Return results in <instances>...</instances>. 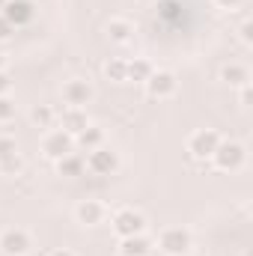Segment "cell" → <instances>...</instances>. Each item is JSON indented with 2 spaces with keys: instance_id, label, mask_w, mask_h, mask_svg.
I'll list each match as a JSON object with an SVG mask.
<instances>
[{
  "instance_id": "cell-1",
  "label": "cell",
  "mask_w": 253,
  "mask_h": 256,
  "mask_svg": "<svg viewBox=\"0 0 253 256\" xmlns=\"http://www.w3.org/2000/svg\"><path fill=\"white\" fill-rule=\"evenodd\" d=\"M143 226H146V220H143V214H140V212H134V208H120V212L114 214V230H116V236H120V238L140 236V232H143Z\"/></svg>"
},
{
  "instance_id": "cell-2",
  "label": "cell",
  "mask_w": 253,
  "mask_h": 256,
  "mask_svg": "<svg viewBox=\"0 0 253 256\" xmlns=\"http://www.w3.org/2000/svg\"><path fill=\"white\" fill-rule=\"evenodd\" d=\"M158 248H161L167 256H185L188 248H190V236L185 232V230H179V226L164 230L161 238H158Z\"/></svg>"
},
{
  "instance_id": "cell-3",
  "label": "cell",
  "mask_w": 253,
  "mask_h": 256,
  "mask_svg": "<svg viewBox=\"0 0 253 256\" xmlns=\"http://www.w3.org/2000/svg\"><path fill=\"white\" fill-rule=\"evenodd\" d=\"M72 146H74V137L66 134L63 128H60V131H51V134L42 140V152H45L48 158H54V161L66 158V155L72 152Z\"/></svg>"
},
{
  "instance_id": "cell-4",
  "label": "cell",
  "mask_w": 253,
  "mask_h": 256,
  "mask_svg": "<svg viewBox=\"0 0 253 256\" xmlns=\"http://www.w3.org/2000/svg\"><path fill=\"white\" fill-rule=\"evenodd\" d=\"M86 167L96 173V176H110L116 167H120V158H116V152H110V149H92L90 152V158H86Z\"/></svg>"
},
{
  "instance_id": "cell-5",
  "label": "cell",
  "mask_w": 253,
  "mask_h": 256,
  "mask_svg": "<svg viewBox=\"0 0 253 256\" xmlns=\"http://www.w3.org/2000/svg\"><path fill=\"white\" fill-rule=\"evenodd\" d=\"M218 143H220V137L214 131H196L188 140V152L194 158H212L214 149H218Z\"/></svg>"
},
{
  "instance_id": "cell-6",
  "label": "cell",
  "mask_w": 253,
  "mask_h": 256,
  "mask_svg": "<svg viewBox=\"0 0 253 256\" xmlns=\"http://www.w3.org/2000/svg\"><path fill=\"white\" fill-rule=\"evenodd\" d=\"M0 250L6 256H24L30 250V236L24 230H6L0 236Z\"/></svg>"
},
{
  "instance_id": "cell-7",
  "label": "cell",
  "mask_w": 253,
  "mask_h": 256,
  "mask_svg": "<svg viewBox=\"0 0 253 256\" xmlns=\"http://www.w3.org/2000/svg\"><path fill=\"white\" fill-rule=\"evenodd\" d=\"M212 158L218 161L220 170H236V167L244 161V149H242L238 143H218V149H214Z\"/></svg>"
},
{
  "instance_id": "cell-8",
  "label": "cell",
  "mask_w": 253,
  "mask_h": 256,
  "mask_svg": "<svg viewBox=\"0 0 253 256\" xmlns=\"http://www.w3.org/2000/svg\"><path fill=\"white\" fill-rule=\"evenodd\" d=\"M0 15H3L12 27H24V24L33 18V3H30V0H9Z\"/></svg>"
},
{
  "instance_id": "cell-9",
  "label": "cell",
  "mask_w": 253,
  "mask_h": 256,
  "mask_svg": "<svg viewBox=\"0 0 253 256\" xmlns=\"http://www.w3.org/2000/svg\"><path fill=\"white\" fill-rule=\"evenodd\" d=\"M92 98V86L86 80H68L63 86V102L68 108H84Z\"/></svg>"
},
{
  "instance_id": "cell-10",
  "label": "cell",
  "mask_w": 253,
  "mask_h": 256,
  "mask_svg": "<svg viewBox=\"0 0 253 256\" xmlns=\"http://www.w3.org/2000/svg\"><path fill=\"white\" fill-rule=\"evenodd\" d=\"M146 86H149V92L155 98H167V96L176 92V78L170 72H152L149 80H146Z\"/></svg>"
},
{
  "instance_id": "cell-11",
  "label": "cell",
  "mask_w": 253,
  "mask_h": 256,
  "mask_svg": "<svg viewBox=\"0 0 253 256\" xmlns=\"http://www.w3.org/2000/svg\"><path fill=\"white\" fill-rule=\"evenodd\" d=\"M152 254V242L140 232V236H128L120 244V256H149Z\"/></svg>"
},
{
  "instance_id": "cell-12",
  "label": "cell",
  "mask_w": 253,
  "mask_h": 256,
  "mask_svg": "<svg viewBox=\"0 0 253 256\" xmlns=\"http://www.w3.org/2000/svg\"><path fill=\"white\" fill-rule=\"evenodd\" d=\"M78 220L80 224H86V226H92V224H102V218H104V206L102 202H96V200H84L80 206H78Z\"/></svg>"
},
{
  "instance_id": "cell-13",
  "label": "cell",
  "mask_w": 253,
  "mask_h": 256,
  "mask_svg": "<svg viewBox=\"0 0 253 256\" xmlns=\"http://www.w3.org/2000/svg\"><path fill=\"white\" fill-rule=\"evenodd\" d=\"M84 128H86V116H84V110H80V108H68V110L63 114V131L66 134H72V137H78Z\"/></svg>"
},
{
  "instance_id": "cell-14",
  "label": "cell",
  "mask_w": 253,
  "mask_h": 256,
  "mask_svg": "<svg viewBox=\"0 0 253 256\" xmlns=\"http://www.w3.org/2000/svg\"><path fill=\"white\" fill-rule=\"evenodd\" d=\"M102 140H104V131L98 126H86L80 134H78V143L86 149V152H92V149H98L102 146Z\"/></svg>"
},
{
  "instance_id": "cell-15",
  "label": "cell",
  "mask_w": 253,
  "mask_h": 256,
  "mask_svg": "<svg viewBox=\"0 0 253 256\" xmlns=\"http://www.w3.org/2000/svg\"><path fill=\"white\" fill-rule=\"evenodd\" d=\"M126 72H128V80H143V84H146V80H149V74H152L155 68L146 63V60H131Z\"/></svg>"
},
{
  "instance_id": "cell-16",
  "label": "cell",
  "mask_w": 253,
  "mask_h": 256,
  "mask_svg": "<svg viewBox=\"0 0 253 256\" xmlns=\"http://www.w3.org/2000/svg\"><path fill=\"white\" fill-rule=\"evenodd\" d=\"M57 170H60V176H78L80 170H84V161L78 158V155H66V158H60L57 161Z\"/></svg>"
},
{
  "instance_id": "cell-17",
  "label": "cell",
  "mask_w": 253,
  "mask_h": 256,
  "mask_svg": "<svg viewBox=\"0 0 253 256\" xmlns=\"http://www.w3.org/2000/svg\"><path fill=\"white\" fill-rule=\"evenodd\" d=\"M108 36H110L114 42H126L128 36H131V24L122 21V18H114V21L108 24Z\"/></svg>"
},
{
  "instance_id": "cell-18",
  "label": "cell",
  "mask_w": 253,
  "mask_h": 256,
  "mask_svg": "<svg viewBox=\"0 0 253 256\" xmlns=\"http://www.w3.org/2000/svg\"><path fill=\"white\" fill-rule=\"evenodd\" d=\"M30 120H33V126L48 128L51 122H54V110H51L48 104H39V108H33V110H30Z\"/></svg>"
},
{
  "instance_id": "cell-19",
  "label": "cell",
  "mask_w": 253,
  "mask_h": 256,
  "mask_svg": "<svg viewBox=\"0 0 253 256\" xmlns=\"http://www.w3.org/2000/svg\"><path fill=\"white\" fill-rule=\"evenodd\" d=\"M128 63H122V60H110V63L104 66V74L110 78V80H128Z\"/></svg>"
},
{
  "instance_id": "cell-20",
  "label": "cell",
  "mask_w": 253,
  "mask_h": 256,
  "mask_svg": "<svg viewBox=\"0 0 253 256\" xmlns=\"http://www.w3.org/2000/svg\"><path fill=\"white\" fill-rule=\"evenodd\" d=\"M224 80H230V84H248V68H242V66H226L224 68Z\"/></svg>"
},
{
  "instance_id": "cell-21",
  "label": "cell",
  "mask_w": 253,
  "mask_h": 256,
  "mask_svg": "<svg viewBox=\"0 0 253 256\" xmlns=\"http://www.w3.org/2000/svg\"><path fill=\"white\" fill-rule=\"evenodd\" d=\"M12 116H15V102L9 96H0V122H6Z\"/></svg>"
},
{
  "instance_id": "cell-22",
  "label": "cell",
  "mask_w": 253,
  "mask_h": 256,
  "mask_svg": "<svg viewBox=\"0 0 253 256\" xmlns=\"http://www.w3.org/2000/svg\"><path fill=\"white\" fill-rule=\"evenodd\" d=\"M15 140L12 137H0V161H6V158H15Z\"/></svg>"
},
{
  "instance_id": "cell-23",
  "label": "cell",
  "mask_w": 253,
  "mask_h": 256,
  "mask_svg": "<svg viewBox=\"0 0 253 256\" xmlns=\"http://www.w3.org/2000/svg\"><path fill=\"white\" fill-rule=\"evenodd\" d=\"M21 170V161H18V155L15 158H6V161H0V173H18Z\"/></svg>"
},
{
  "instance_id": "cell-24",
  "label": "cell",
  "mask_w": 253,
  "mask_h": 256,
  "mask_svg": "<svg viewBox=\"0 0 253 256\" xmlns=\"http://www.w3.org/2000/svg\"><path fill=\"white\" fill-rule=\"evenodd\" d=\"M12 33H15V27H12V24H9V21L0 15V39H9Z\"/></svg>"
},
{
  "instance_id": "cell-25",
  "label": "cell",
  "mask_w": 253,
  "mask_h": 256,
  "mask_svg": "<svg viewBox=\"0 0 253 256\" xmlns=\"http://www.w3.org/2000/svg\"><path fill=\"white\" fill-rule=\"evenodd\" d=\"M9 84H12V80H9V78L0 72V96H6V92H9Z\"/></svg>"
},
{
  "instance_id": "cell-26",
  "label": "cell",
  "mask_w": 253,
  "mask_h": 256,
  "mask_svg": "<svg viewBox=\"0 0 253 256\" xmlns=\"http://www.w3.org/2000/svg\"><path fill=\"white\" fill-rule=\"evenodd\" d=\"M242 39H244V42H250V24H244V27H242Z\"/></svg>"
},
{
  "instance_id": "cell-27",
  "label": "cell",
  "mask_w": 253,
  "mask_h": 256,
  "mask_svg": "<svg viewBox=\"0 0 253 256\" xmlns=\"http://www.w3.org/2000/svg\"><path fill=\"white\" fill-rule=\"evenodd\" d=\"M218 3H220L224 9H232V6H238V0H218Z\"/></svg>"
},
{
  "instance_id": "cell-28",
  "label": "cell",
  "mask_w": 253,
  "mask_h": 256,
  "mask_svg": "<svg viewBox=\"0 0 253 256\" xmlns=\"http://www.w3.org/2000/svg\"><path fill=\"white\" fill-rule=\"evenodd\" d=\"M51 256H74L72 250H66V248H60V250H51Z\"/></svg>"
},
{
  "instance_id": "cell-29",
  "label": "cell",
  "mask_w": 253,
  "mask_h": 256,
  "mask_svg": "<svg viewBox=\"0 0 253 256\" xmlns=\"http://www.w3.org/2000/svg\"><path fill=\"white\" fill-rule=\"evenodd\" d=\"M6 3H9V0H0V6H6Z\"/></svg>"
},
{
  "instance_id": "cell-30",
  "label": "cell",
  "mask_w": 253,
  "mask_h": 256,
  "mask_svg": "<svg viewBox=\"0 0 253 256\" xmlns=\"http://www.w3.org/2000/svg\"><path fill=\"white\" fill-rule=\"evenodd\" d=\"M0 72H3V57H0Z\"/></svg>"
}]
</instances>
